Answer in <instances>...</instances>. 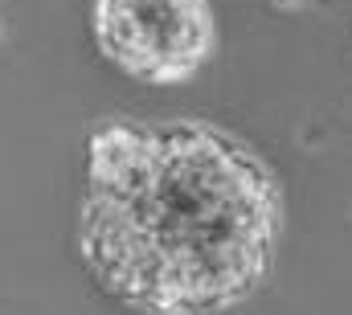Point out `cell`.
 I'll return each instance as SVG.
<instances>
[{
    "label": "cell",
    "instance_id": "cell-1",
    "mask_svg": "<svg viewBox=\"0 0 352 315\" xmlns=\"http://www.w3.org/2000/svg\"><path fill=\"white\" fill-rule=\"evenodd\" d=\"M283 193L238 135L209 123H111L94 131L82 258L140 315H217L270 274Z\"/></svg>",
    "mask_w": 352,
    "mask_h": 315
},
{
    "label": "cell",
    "instance_id": "cell-2",
    "mask_svg": "<svg viewBox=\"0 0 352 315\" xmlns=\"http://www.w3.org/2000/svg\"><path fill=\"white\" fill-rule=\"evenodd\" d=\"M90 25L111 66L152 86L188 82L217 41L209 0H94Z\"/></svg>",
    "mask_w": 352,
    "mask_h": 315
}]
</instances>
